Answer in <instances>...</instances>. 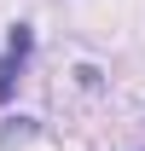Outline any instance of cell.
Returning a JSON list of instances; mask_svg holds the SVG:
<instances>
[{
  "label": "cell",
  "mask_w": 145,
  "mask_h": 151,
  "mask_svg": "<svg viewBox=\"0 0 145 151\" xmlns=\"http://www.w3.org/2000/svg\"><path fill=\"white\" fill-rule=\"evenodd\" d=\"M29 134H35V122H29V116H12V122L0 128V145H18V139H29Z\"/></svg>",
  "instance_id": "7a4b0ae2"
},
{
  "label": "cell",
  "mask_w": 145,
  "mask_h": 151,
  "mask_svg": "<svg viewBox=\"0 0 145 151\" xmlns=\"http://www.w3.org/2000/svg\"><path fill=\"white\" fill-rule=\"evenodd\" d=\"M29 47H35V35H29V23H18V29L6 35V58H0V105H6L12 87H18L23 64H29Z\"/></svg>",
  "instance_id": "6da1fadb"
}]
</instances>
